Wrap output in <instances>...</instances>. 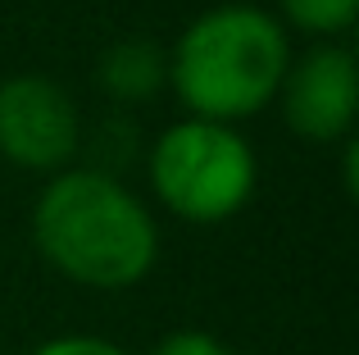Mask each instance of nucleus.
Wrapping results in <instances>:
<instances>
[{"label": "nucleus", "mask_w": 359, "mask_h": 355, "mask_svg": "<svg viewBox=\"0 0 359 355\" xmlns=\"http://www.w3.org/2000/svg\"><path fill=\"white\" fill-rule=\"evenodd\" d=\"M32 246L60 278L128 292L155 269L159 228L141 196L100 169H60L32 205Z\"/></svg>", "instance_id": "f257e3e1"}, {"label": "nucleus", "mask_w": 359, "mask_h": 355, "mask_svg": "<svg viewBox=\"0 0 359 355\" xmlns=\"http://www.w3.org/2000/svg\"><path fill=\"white\" fill-rule=\"evenodd\" d=\"M291 64L287 27L255 5H219L187 23L168 51V87L191 119L232 123L250 119L278 96Z\"/></svg>", "instance_id": "f03ea898"}, {"label": "nucleus", "mask_w": 359, "mask_h": 355, "mask_svg": "<svg viewBox=\"0 0 359 355\" xmlns=\"http://www.w3.org/2000/svg\"><path fill=\"white\" fill-rule=\"evenodd\" d=\"M255 146L232 123L177 119L150 146V187L159 205L187 223H223L255 196Z\"/></svg>", "instance_id": "7ed1b4c3"}, {"label": "nucleus", "mask_w": 359, "mask_h": 355, "mask_svg": "<svg viewBox=\"0 0 359 355\" xmlns=\"http://www.w3.org/2000/svg\"><path fill=\"white\" fill-rule=\"evenodd\" d=\"M78 105L55 78L14 73L0 82V155L14 169L60 173L78 151Z\"/></svg>", "instance_id": "20e7f679"}, {"label": "nucleus", "mask_w": 359, "mask_h": 355, "mask_svg": "<svg viewBox=\"0 0 359 355\" xmlns=\"http://www.w3.org/2000/svg\"><path fill=\"white\" fill-rule=\"evenodd\" d=\"M282 119L305 142H341L359 114V64L351 46L318 41L287 64L278 87Z\"/></svg>", "instance_id": "39448f33"}, {"label": "nucleus", "mask_w": 359, "mask_h": 355, "mask_svg": "<svg viewBox=\"0 0 359 355\" xmlns=\"http://www.w3.org/2000/svg\"><path fill=\"white\" fill-rule=\"evenodd\" d=\"M96 78L118 100H146L168 82V51H159L155 41H141V36L114 41L100 55Z\"/></svg>", "instance_id": "423d86ee"}, {"label": "nucleus", "mask_w": 359, "mask_h": 355, "mask_svg": "<svg viewBox=\"0 0 359 355\" xmlns=\"http://www.w3.org/2000/svg\"><path fill=\"white\" fill-rule=\"evenodd\" d=\"M278 9L291 27L314 36H341L359 18V0H278Z\"/></svg>", "instance_id": "0eeeda50"}, {"label": "nucleus", "mask_w": 359, "mask_h": 355, "mask_svg": "<svg viewBox=\"0 0 359 355\" xmlns=\"http://www.w3.org/2000/svg\"><path fill=\"white\" fill-rule=\"evenodd\" d=\"M146 355H232V347L205 328H177V333H164Z\"/></svg>", "instance_id": "6e6552de"}, {"label": "nucleus", "mask_w": 359, "mask_h": 355, "mask_svg": "<svg viewBox=\"0 0 359 355\" xmlns=\"http://www.w3.org/2000/svg\"><path fill=\"white\" fill-rule=\"evenodd\" d=\"M27 355H132V351H123L109 337H96V333H64V337H50L41 347H32Z\"/></svg>", "instance_id": "1a4fd4ad"}]
</instances>
